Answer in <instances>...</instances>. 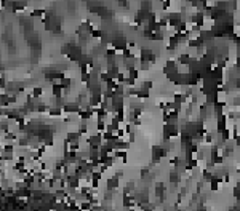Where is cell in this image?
Wrapping results in <instances>:
<instances>
[{"instance_id":"cell-1","label":"cell","mask_w":240,"mask_h":211,"mask_svg":"<svg viewBox=\"0 0 240 211\" xmlns=\"http://www.w3.org/2000/svg\"><path fill=\"white\" fill-rule=\"evenodd\" d=\"M40 96H43V90L40 86L32 88V98H40Z\"/></svg>"}]
</instances>
